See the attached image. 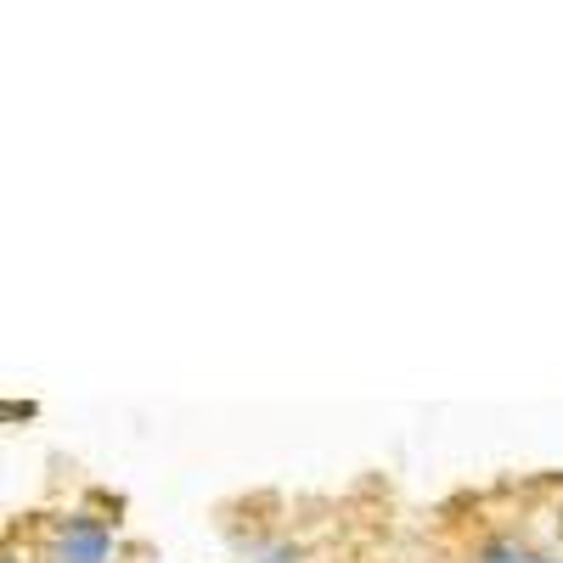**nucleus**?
<instances>
[{"mask_svg":"<svg viewBox=\"0 0 563 563\" xmlns=\"http://www.w3.org/2000/svg\"><path fill=\"white\" fill-rule=\"evenodd\" d=\"M260 563H305V558H299V552H288V547H276V552H265Z\"/></svg>","mask_w":563,"mask_h":563,"instance_id":"3","label":"nucleus"},{"mask_svg":"<svg viewBox=\"0 0 563 563\" xmlns=\"http://www.w3.org/2000/svg\"><path fill=\"white\" fill-rule=\"evenodd\" d=\"M113 558V525L97 512H68L52 530V563H108Z\"/></svg>","mask_w":563,"mask_h":563,"instance_id":"1","label":"nucleus"},{"mask_svg":"<svg viewBox=\"0 0 563 563\" xmlns=\"http://www.w3.org/2000/svg\"><path fill=\"white\" fill-rule=\"evenodd\" d=\"M530 563H563V558H530Z\"/></svg>","mask_w":563,"mask_h":563,"instance_id":"4","label":"nucleus"},{"mask_svg":"<svg viewBox=\"0 0 563 563\" xmlns=\"http://www.w3.org/2000/svg\"><path fill=\"white\" fill-rule=\"evenodd\" d=\"M474 563H530V552L519 541H490V547H479Z\"/></svg>","mask_w":563,"mask_h":563,"instance_id":"2","label":"nucleus"},{"mask_svg":"<svg viewBox=\"0 0 563 563\" xmlns=\"http://www.w3.org/2000/svg\"><path fill=\"white\" fill-rule=\"evenodd\" d=\"M0 563H29V558H0Z\"/></svg>","mask_w":563,"mask_h":563,"instance_id":"5","label":"nucleus"}]
</instances>
